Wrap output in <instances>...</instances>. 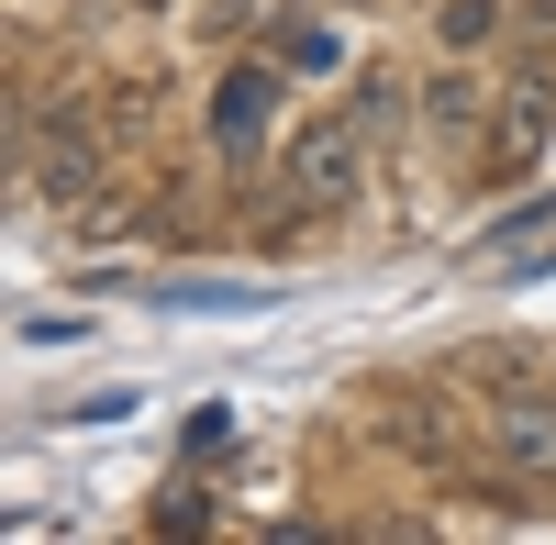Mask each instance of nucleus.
Segmentation results:
<instances>
[{
  "label": "nucleus",
  "mask_w": 556,
  "mask_h": 545,
  "mask_svg": "<svg viewBox=\"0 0 556 545\" xmlns=\"http://www.w3.org/2000/svg\"><path fill=\"white\" fill-rule=\"evenodd\" d=\"M156 301L167 312H245V301H267L256 279H156Z\"/></svg>",
  "instance_id": "4"
},
{
  "label": "nucleus",
  "mask_w": 556,
  "mask_h": 545,
  "mask_svg": "<svg viewBox=\"0 0 556 545\" xmlns=\"http://www.w3.org/2000/svg\"><path fill=\"white\" fill-rule=\"evenodd\" d=\"M267 123H278V89H267L256 67H235V78L212 89V145H223V156H256Z\"/></svg>",
  "instance_id": "1"
},
{
  "label": "nucleus",
  "mask_w": 556,
  "mask_h": 545,
  "mask_svg": "<svg viewBox=\"0 0 556 545\" xmlns=\"http://www.w3.org/2000/svg\"><path fill=\"white\" fill-rule=\"evenodd\" d=\"M290 190H301V201H356V134H345V123L301 134V156H290Z\"/></svg>",
  "instance_id": "2"
},
{
  "label": "nucleus",
  "mask_w": 556,
  "mask_h": 545,
  "mask_svg": "<svg viewBox=\"0 0 556 545\" xmlns=\"http://www.w3.org/2000/svg\"><path fill=\"white\" fill-rule=\"evenodd\" d=\"M490 445H501L523 479H556V401H501V413H490Z\"/></svg>",
  "instance_id": "3"
},
{
  "label": "nucleus",
  "mask_w": 556,
  "mask_h": 545,
  "mask_svg": "<svg viewBox=\"0 0 556 545\" xmlns=\"http://www.w3.org/2000/svg\"><path fill=\"white\" fill-rule=\"evenodd\" d=\"M490 23H501L490 0H445V23H434V34H445V45H490Z\"/></svg>",
  "instance_id": "7"
},
{
  "label": "nucleus",
  "mask_w": 556,
  "mask_h": 545,
  "mask_svg": "<svg viewBox=\"0 0 556 545\" xmlns=\"http://www.w3.org/2000/svg\"><path fill=\"white\" fill-rule=\"evenodd\" d=\"M290 67H301V78H334V67H345V34H334V23H301V34H290Z\"/></svg>",
  "instance_id": "6"
},
{
  "label": "nucleus",
  "mask_w": 556,
  "mask_h": 545,
  "mask_svg": "<svg viewBox=\"0 0 556 545\" xmlns=\"http://www.w3.org/2000/svg\"><path fill=\"white\" fill-rule=\"evenodd\" d=\"M424 123H434V134H468V123H479V78H434V89H424Z\"/></svg>",
  "instance_id": "5"
}]
</instances>
